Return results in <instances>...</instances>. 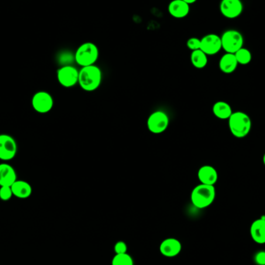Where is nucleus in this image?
I'll return each instance as SVG.
<instances>
[{
	"label": "nucleus",
	"instance_id": "nucleus-28",
	"mask_svg": "<svg viewBox=\"0 0 265 265\" xmlns=\"http://www.w3.org/2000/svg\"><path fill=\"white\" fill-rule=\"evenodd\" d=\"M263 164H264V166H265V154H264V156H263Z\"/></svg>",
	"mask_w": 265,
	"mask_h": 265
},
{
	"label": "nucleus",
	"instance_id": "nucleus-6",
	"mask_svg": "<svg viewBox=\"0 0 265 265\" xmlns=\"http://www.w3.org/2000/svg\"><path fill=\"white\" fill-rule=\"evenodd\" d=\"M146 125L150 132L154 134H162L164 132L168 126V116L164 111H155L148 118Z\"/></svg>",
	"mask_w": 265,
	"mask_h": 265
},
{
	"label": "nucleus",
	"instance_id": "nucleus-24",
	"mask_svg": "<svg viewBox=\"0 0 265 265\" xmlns=\"http://www.w3.org/2000/svg\"><path fill=\"white\" fill-rule=\"evenodd\" d=\"M186 45L188 46V48L190 49L192 52L193 50H200V46H201V39H198L197 38H191L187 40Z\"/></svg>",
	"mask_w": 265,
	"mask_h": 265
},
{
	"label": "nucleus",
	"instance_id": "nucleus-17",
	"mask_svg": "<svg viewBox=\"0 0 265 265\" xmlns=\"http://www.w3.org/2000/svg\"><path fill=\"white\" fill-rule=\"evenodd\" d=\"M238 62L234 54L226 53L221 57L219 62L220 71L225 74L234 72L238 68Z\"/></svg>",
	"mask_w": 265,
	"mask_h": 265
},
{
	"label": "nucleus",
	"instance_id": "nucleus-22",
	"mask_svg": "<svg viewBox=\"0 0 265 265\" xmlns=\"http://www.w3.org/2000/svg\"><path fill=\"white\" fill-rule=\"evenodd\" d=\"M112 265H134V260L128 253L116 254L112 258Z\"/></svg>",
	"mask_w": 265,
	"mask_h": 265
},
{
	"label": "nucleus",
	"instance_id": "nucleus-8",
	"mask_svg": "<svg viewBox=\"0 0 265 265\" xmlns=\"http://www.w3.org/2000/svg\"><path fill=\"white\" fill-rule=\"evenodd\" d=\"M31 104L36 112L42 114H46L50 112L53 108V97L50 93L46 92H38L34 95Z\"/></svg>",
	"mask_w": 265,
	"mask_h": 265
},
{
	"label": "nucleus",
	"instance_id": "nucleus-26",
	"mask_svg": "<svg viewBox=\"0 0 265 265\" xmlns=\"http://www.w3.org/2000/svg\"><path fill=\"white\" fill-rule=\"evenodd\" d=\"M255 263L258 265H265V252L260 250V252L256 253L254 258Z\"/></svg>",
	"mask_w": 265,
	"mask_h": 265
},
{
	"label": "nucleus",
	"instance_id": "nucleus-1",
	"mask_svg": "<svg viewBox=\"0 0 265 265\" xmlns=\"http://www.w3.org/2000/svg\"><path fill=\"white\" fill-rule=\"evenodd\" d=\"M102 78V71L98 66H86L82 68L80 71L78 84L84 91L93 92L100 87Z\"/></svg>",
	"mask_w": 265,
	"mask_h": 265
},
{
	"label": "nucleus",
	"instance_id": "nucleus-7",
	"mask_svg": "<svg viewBox=\"0 0 265 265\" xmlns=\"http://www.w3.org/2000/svg\"><path fill=\"white\" fill-rule=\"evenodd\" d=\"M80 71L72 66H64L58 70L57 78L62 86L71 88L78 83Z\"/></svg>",
	"mask_w": 265,
	"mask_h": 265
},
{
	"label": "nucleus",
	"instance_id": "nucleus-11",
	"mask_svg": "<svg viewBox=\"0 0 265 265\" xmlns=\"http://www.w3.org/2000/svg\"><path fill=\"white\" fill-rule=\"evenodd\" d=\"M222 49L221 38L215 34L205 35L201 39L200 50L208 56H214L219 53Z\"/></svg>",
	"mask_w": 265,
	"mask_h": 265
},
{
	"label": "nucleus",
	"instance_id": "nucleus-18",
	"mask_svg": "<svg viewBox=\"0 0 265 265\" xmlns=\"http://www.w3.org/2000/svg\"><path fill=\"white\" fill-rule=\"evenodd\" d=\"M14 196L19 198H28L32 194L33 188L28 182L16 180L11 186Z\"/></svg>",
	"mask_w": 265,
	"mask_h": 265
},
{
	"label": "nucleus",
	"instance_id": "nucleus-10",
	"mask_svg": "<svg viewBox=\"0 0 265 265\" xmlns=\"http://www.w3.org/2000/svg\"><path fill=\"white\" fill-rule=\"evenodd\" d=\"M220 10L226 18L236 19L243 12V2L241 0H222Z\"/></svg>",
	"mask_w": 265,
	"mask_h": 265
},
{
	"label": "nucleus",
	"instance_id": "nucleus-25",
	"mask_svg": "<svg viewBox=\"0 0 265 265\" xmlns=\"http://www.w3.org/2000/svg\"><path fill=\"white\" fill-rule=\"evenodd\" d=\"M114 252L116 254H120L128 252V245L124 241H118L114 246Z\"/></svg>",
	"mask_w": 265,
	"mask_h": 265
},
{
	"label": "nucleus",
	"instance_id": "nucleus-16",
	"mask_svg": "<svg viewBox=\"0 0 265 265\" xmlns=\"http://www.w3.org/2000/svg\"><path fill=\"white\" fill-rule=\"evenodd\" d=\"M18 180L16 173L8 164H0V186H11Z\"/></svg>",
	"mask_w": 265,
	"mask_h": 265
},
{
	"label": "nucleus",
	"instance_id": "nucleus-20",
	"mask_svg": "<svg viewBox=\"0 0 265 265\" xmlns=\"http://www.w3.org/2000/svg\"><path fill=\"white\" fill-rule=\"evenodd\" d=\"M190 59L192 66L198 69L204 68L208 64V58L206 54L200 49L192 52Z\"/></svg>",
	"mask_w": 265,
	"mask_h": 265
},
{
	"label": "nucleus",
	"instance_id": "nucleus-9",
	"mask_svg": "<svg viewBox=\"0 0 265 265\" xmlns=\"http://www.w3.org/2000/svg\"><path fill=\"white\" fill-rule=\"evenodd\" d=\"M18 144L12 136L0 134V160H12L18 153Z\"/></svg>",
	"mask_w": 265,
	"mask_h": 265
},
{
	"label": "nucleus",
	"instance_id": "nucleus-15",
	"mask_svg": "<svg viewBox=\"0 0 265 265\" xmlns=\"http://www.w3.org/2000/svg\"><path fill=\"white\" fill-rule=\"evenodd\" d=\"M250 236L255 243L265 244V218H260L252 222L250 226Z\"/></svg>",
	"mask_w": 265,
	"mask_h": 265
},
{
	"label": "nucleus",
	"instance_id": "nucleus-14",
	"mask_svg": "<svg viewBox=\"0 0 265 265\" xmlns=\"http://www.w3.org/2000/svg\"><path fill=\"white\" fill-rule=\"evenodd\" d=\"M198 178L202 184L215 186L218 181V172L212 166H202L198 170Z\"/></svg>",
	"mask_w": 265,
	"mask_h": 265
},
{
	"label": "nucleus",
	"instance_id": "nucleus-19",
	"mask_svg": "<svg viewBox=\"0 0 265 265\" xmlns=\"http://www.w3.org/2000/svg\"><path fill=\"white\" fill-rule=\"evenodd\" d=\"M212 112L218 119L228 120L234 112L229 104L224 101H218L212 106Z\"/></svg>",
	"mask_w": 265,
	"mask_h": 265
},
{
	"label": "nucleus",
	"instance_id": "nucleus-2",
	"mask_svg": "<svg viewBox=\"0 0 265 265\" xmlns=\"http://www.w3.org/2000/svg\"><path fill=\"white\" fill-rule=\"evenodd\" d=\"M228 124L231 134L240 139L248 136L252 130V122L250 116L241 111L232 112L228 119Z\"/></svg>",
	"mask_w": 265,
	"mask_h": 265
},
{
	"label": "nucleus",
	"instance_id": "nucleus-23",
	"mask_svg": "<svg viewBox=\"0 0 265 265\" xmlns=\"http://www.w3.org/2000/svg\"><path fill=\"white\" fill-rule=\"evenodd\" d=\"M12 188L10 186H0V200L2 201H8L12 198Z\"/></svg>",
	"mask_w": 265,
	"mask_h": 265
},
{
	"label": "nucleus",
	"instance_id": "nucleus-21",
	"mask_svg": "<svg viewBox=\"0 0 265 265\" xmlns=\"http://www.w3.org/2000/svg\"><path fill=\"white\" fill-rule=\"evenodd\" d=\"M234 54L236 60H238V64L246 66V64H250V62H252V52L248 50V49L244 48V46L242 48L238 50Z\"/></svg>",
	"mask_w": 265,
	"mask_h": 265
},
{
	"label": "nucleus",
	"instance_id": "nucleus-3",
	"mask_svg": "<svg viewBox=\"0 0 265 265\" xmlns=\"http://www.w3.org/2000/svg\"><path fill=\"white\" fill-rule=\"evenodd\" d=\"M216 198L214 186L200 184L193 188L191 193V201L198 208H205L212 205Z\"/></svg>",
	"mask_w": 265,
	"mask_h": 265
},
{
	"label": "nucleus",
	"instance_id": "nucleus-12",
	"mask_svg": "<svg viewBox=\"0 0 265 265\" xmlns=\"http://www.w3.org/2000/svg\"><path fill=\"white\" fill-rule=\"evenodd\" d=\"M182 244L176 238H168L164 240L160 245V252L166 258H174L182 252Z\"/></svg>",
	"mask_w": 265,
	"mask_h": 265
},
{
	"label": "nucleus",
	"instance_id": "nucleus-5",
	"mask_svg": "<svg viewBox=\"0 0 265 265\" xmlns=\"http://www.w3.org/2000/svg\"><path fill=\"white\" fill-rule=\"evenodd\" d=\"M220 38L222 49L225 50L226 53L235 54L243 48L244 42L243 35L236 30H226Z\"/></svg>",
	"mask_w": 265,
	"mask_h": 265
},
{
	"label": "nucleus",
	"instance_id": "nucleus-4",
	"mask_svg": "<svg viewBox=\"0 0 265 265\" xmlns=\"http://www.w3.org/2000/svg\"><path fill=\"white\" fill-rule=\"evenodd\" d=\"M98 46L92 42H86L78 48L74 54V60L82 67L95 64L98 58Z\"/></svg>",
	"mask_w": 265,
	"mask_h": 265
},
{
	"label": "nucleus",
	"instance_id": "nucleus-27",
	"mask_svg": "<svg viewBox=\"0 0 265 265\" xmlns=\"http://www.w3.org/2000/svg\"><path fill=\"white\" fill-rule=\"evenodd\" d=\"M182 1L190 5V4H194V2H196L197 0H182Z\"/></svg>",
	"mask_w": 265,
	"mask_h": 265
},
{
	"label": "nucleus",
	"instance_id": "nucleus-13",
	"mask_svg": "<svg viewBox=\"0 0 265 265\" xmlns=\"http://www.w3.org/2000/svg\"><path fill=\"white\" fill-rule=\"evenodd\" d=\"M168 11L172 18L182 19L190 12V6L182 0H172L168 6Z\"/></svg>",
	"mask_w": 265,
	"mask_h": 265
}]
</instances>
